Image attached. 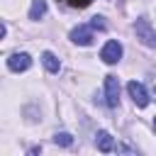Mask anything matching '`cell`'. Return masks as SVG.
Returning a JSON list of instances; mask_svg holds the SVG:
<instances>
[{
    "label": "cell",
    "instance_id": "obj_7",
    "mask_svg": "<svg viewBox=\"0 0 156 156\" xmlns=\"http://www.w3.org/2000/svg\"><path fill=\"white\" fill-rule=\"evenodd\" d=\"M95 146H98L102 154L115 151V141H112V136H110L107 132H98V134H95Z\"/></svg>",
    "mask_w": 156,
    "mask_h": 156
},
{
    "label": "cell",
    "instance_id": "obj_9",
    "mask_svg": "<svg viewBox=\"0 0 156 156\" xmlns=\"http://www.w3.org/2000/svg\"><path fill=\"white\" fill-rule=\"evenodd\" d=\"M46 15V0H32L29 7V20H41Z\"/></svg>",
    "mask_w": 156,
    "mask_h": 156
},
{
    "label": "cell",
    "instance_id": "obj_10",
    "mask_svg": "<svg viewBox=\"0 0 156 156\" xmlns=\"http://www.w3.org/2000/svg\"><path fill=\"white\" fill-rule=\"evenodd\" d=\"M54 144H56V146H71V144H73V136H71L68 132H56V134H54Z\"/></svg>",
    "mask_w": 156,
    "mask_h": 156
},
{
    "label": "cell",
    "instance_id": "obj_14",
    "mask_svg": "<svg viewBox=\"0 0 156 156\" xmlns=\"http://www.w3.org/2000/svg\"><path fill=\"white\" fill-rule=\"evenodd\" d=\"M151 93H154V98H156V73L151 76Z\"/></svg>",
    "mask_w": 156,
    "mask_h": 156
},
{
    "label": "cell",
    "instance_id": "obj_8",
    "mask_svg": "<svg viewBox=\"0 0 156 156\" xmlns=\"http://www.w3.org/2000/svg\"><path fill=\"white\" fill-rule=\"evenodd\" d=\"M41 63H44V68H46L49 73H58V71H61V61H58L51 51H44V54H41Z\"/></svg>",
    "mask_w": 156,
    "mask_h": 156
},
{
    "label": "cell",
    "instance_id": "obj_4",
    "mask_svg": "<svg viewBox=\"0 0 156 156\" xmlns=\"http://www.w3.org/2000/svg\"><path fill=\"white\" fill-rule=\"evenodd\" d=\"M71 41L78 46H90L93 44V27L90 24H78L71 29Z\"/></svg>",
    "mask_w": 156,
    "mask_h": 156
},
{
    "label": "cell",
    "instance_id": "obj_12",
    "mask_svg": "<svg viewBox=\"0 0 156 156\" xmlns=\"http://www.w3.org/2000/svg\"><path fill=\"white\" fill-rule=\"evenodd\" d=\"M66 5H71V7H78V10H83V7H88L93 0H63Z\"/></svg>",
    "mask_w": 156,
    "mask_h": 156
},
{
    "label": "cell",
    "instance_id": "obj_1",
    "mask_svg": "<svg viewBox=\"0 0 156 156\" xmlns=\"http://www.w3.org/2000/svg\"><path fill=\"white\" fill-rule=\"evenodd\" d=\"M134 32H136V39H139L144 46L156 49V29L151 27V22H149L146 17H139V20L134 22Z\"/></svg>",
    "mask_w": 156,
    "mask_h": 156
},
{
    "label": "cell",
    "instance_id": "obj_15",
    "mask_svg": "<svg viewBox=\"0 0 156 156\" xmlns=\"http://www.w3.org/2000/svg\"><path fill=\"white\" fill-rule=\"evenodd\" d=\"M154 129H156V117H154Z\"/></svg>",
    "mask_w": 156,
    "mask_h": 156
},
{
    "label": "cell",
    "instance_id": "obj_5",
    "mask_svg": "<svg viewBox=\"0 0 156 156\" xmlns=\"http://www.w3.org/2000/svg\"><path fill=\"white\" fill-rule=\"evenodd\" d=\"M100 58L105 61V63H117L119 58H122V44L117 41V39H110L105 46H102V51H100Z\"/></svg>",
    "mask_w": 156,
    "mask_h": 156
},
{
    "label": "cell",
    "instance_id": "obj_6",
    "mask_svg": "<svg viewBox=\"0 0 156 156\" xmlns=\"http://www.w3.org/2000/svg\"><path fill=\"white\" fill-rule=\"evenodd\" d=\"M32 66V56L29 54H24V51H20V54H12L10 58H7V68L10 71H15V73H22V71H27Z\"/></svg>",
    "mask_w": 156,
    "mask_h": 156
},
{
    "label": "cell",
    "instance_id": "obj_13",
    "mask_svg": "<svg viewBox=\"0 0 156 156\" xmlns=\"http://www.w3.org/2000/svg\"><path fill=\"white\" fill-rule=\"evenodd\" d=\"M115 151H117V154H119V151H122V154H136V149H134V146H129V144H117V146H115Z\"/></svg>",
    "mask_w": 156,
    "mask_h": 156
},
{
    "label": "cell",
    "instance_id": "obj_3",
    "mask_svg": "<svg viewBox=\"0 0 156 156\" xmlns=\"http://www.w3.org/2000/svg\"><path fill=\"white\" fill-rule=\"evenodd\" d=\"M105 102L110 107L119 105V80H117V76H105Z\"/></svg>",
    "mask_w": 156,
    "mask_h": 156
},
{
    "label": "cell",
    "instance_id": "obj_11",
    "mask_svg": "<svg viewBox=\"0 0 156 156\" xmlns=\"http://www.w3.org/2000/svg\"><path fill=\"white\" fill-rule=\"evenodd\" d=\"M90 27H93V29H105V27H107V24H105V17L95 15V17L90 20Z\"/></svg>",
    "mask_w": 156,
    "mask_h": 156
},
{
    "label": "cell",
    "instance_id": "obj_2",
    "mask_svg": "<svg viewBox=\"0 0 156 156\" xmlns=\"http://www.w3.org/2000/svg\"><path fill=\"white\" fill-rule=\"evenodd\" d=\"M127 93H129V98L134 100V105L136 107H146L149 105V90L144 88V83H139V80H129L127 83Z\"/></svg>",
    "mask_w": 156,
    "mask_h": 156
}]
</instances>
